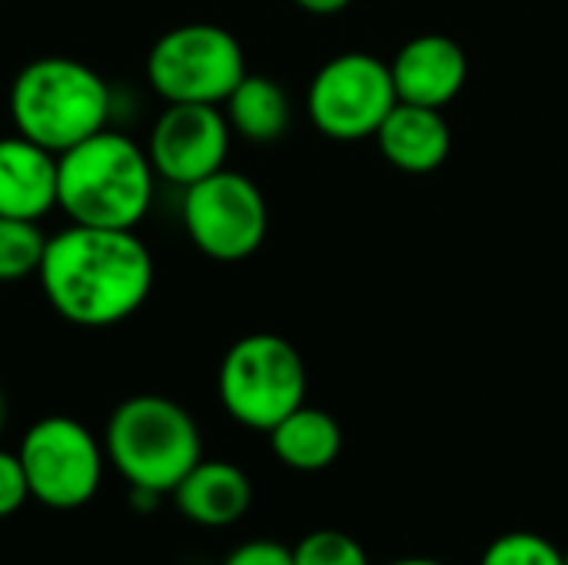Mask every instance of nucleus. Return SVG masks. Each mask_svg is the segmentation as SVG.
<instances>
[{
	"label": "nucleus",
	"mask_w": 568,
	"mask_h": 565,
	"mask_svg": "<svg viewBox=\"0 0 568 565\" xmlns=\"http://www.w3.org/2000/svg\"><path fill=\"white\" fill-rule=\"evenodd\" d=\"M223 565H296L293 546H283L276 539H246L240 543Z\"/></svg>",
	"instance_id": "obj_21"
},
{
	"label": "nucleus",
	"mask_w": 568,
	"mask_h": 565,
	"mask_svg": "<svg viewBox=\"0 0 568 565\" xmlns=\"http://www.w3.org/2000/svg\"><path fill=\"white\" fill-rule=\"evenodd\" d=\"M246 73L243 43L220 23H180L146 53V83L166 103L223 107Z\"/></svg>",
	"instance_id": "obj_6"
},
{
	"label": "nucleus",
	"mask_w": 568,
	"mask_h": 565,
	"mask_svg": "<svg viewBox=\"0 0 568 565\" xmlns=\"http://www.w3.org/2000/svg\"><path fill=\"white\" fill-rule=\"evenodd\" d=\"M27 500H30V490H27L20 456L0 450V519L13 516Z\"/></svg>",
	"instance_id": "obj_20"
},
{
	"label": "nucleus",
	"mask_w": 568,
	"mask_h": 565,
	"mask_svg": "<svg viewBox=\"0 0 568 565\" xmlns=\"http://www.w3.org/2000/svg\"><path fill=\"white\" fill-rule=\"evenodd\" d=\"M300 10H306V13H316V17H329V13H339V10H346L353 0H293Z\"/></svg>",
	"instance_id": "obj_22"
},
{
	"label": "nucleus",
	"mask_w": 568,
	"mask_h": 565,
	"mask_svg": "<svg viewBox=\"0 0 568 565\" xmlns=\"http://www.w3.org/2000/svg\"><path fill=\"white\" fill-rule=\"evenodd\" d=\"M296 565H373L363 543L339 529H316L293 546Z\"/></svg>",
	"instance_id": "obj_19"
},
{
	"label": "nucleus",
	"mask_w": 568,
	"mask_h": 565,
	"mask_svg": "<svg viewBox=\"0 0 568 565\" xmlns=\"http://www.w3.org/2000/svg\"><path fill=\"white\" fill-rule=\"evenodd\" d=\"M37 280L60 320L80 330H106L146 303L156 266L136 230L70 223L47 240Z\"/></svg>",
	"instance_id": "obj_1"
},
{
	"label": "nucleus",
	"mask_w": 568,
	"mask_h": 565,
	"mask_svg": "<svg viewBox=\"0 0 568 565\" xmlns=\"http://www.w3.org/2000/svg\"><path fill=\"white\" fill-rule=\"evenodd\" d=\"M183 226L203 256L216 263H240L266 240V196L250 176L223 167L183 190Z\"/></svg>",
	"instance_id": "obj_9"
},
{
	"label": "nucleus",
	"mask_w": 568,
	"mask_h": 565,
	"mask_svg": "<svg viewBox=\"0 0 568 565\" xmlns=\"http://www.w3.org/2000/svg\"><path fill=\"white\" fill-rule=\"evenodd\" d=\"M273 456L296 473H323L343 453V430L336 416L320 406H296L286 420H280L270 433Z\"/></svg>",
	"instance_id": "obj_15"
},
{
	"label": "nucleus",
	"mask_w": 568,
	"mask_h": 565,
	"mask_svg": "<svg viewBox=\"0 0 568 565\" xmlns=\"http://www.w3.org/2000/svg\"><path fill=\"white\" fill-rule=\"evenodd\" d=\"M20 466L30 500L47 509L87 506L100 483L106 453L100 440L73 416H43L20 440Z\"/></svg>",
	"instance_id": "obj_7"
},
{
	"label": "nucleus",
	"mask_w": 568,
	"mask_h": 565,
	"mask_svg": "<svg viewBox=\"0 0 568 565\" xmlns=\"http://www.w3.org/2000/svg\"><path fill=\"white\" fill-rule=\"evenodd\" d=\"M376 143L396 170L423 176L446 163L453 150V133L443 110L399 100L376 130Z\"/></svg>",
	"instance_id": "obj_14"
},
{
	"label": "nucleus",
	"mask_w": 568,
	"mask_h": 565,
	"mask_svg": "<svg viewBox=\"0 0 568 565\" xmlns=\"http://www.w3.org/2000/svg\"><path fill=\"white\" fill-rule=\"evenodd\" d=\"M306 390L310 376L300 350L276 333H250L236 340L216 376V393L230 420L256 433H270L303 406Z\"/></svg>",
	"instance_id": "obj_5"
},
{
	"label": "nucleus",
	"mask_w": 568,
	"mask_h": 565,
	"mask_svg": "<svg viewBox=\"0 0 568 565\" xmlns=\"http://www.w3.org/2000/svg\"><path fill=\"white\" fill-rule=\"evenodd\" d=\"M389 70L403 103L443 110L463 93L469 80V57L463 43L446 33H419L399 47Z\"/></svg>",
	"instance_id": "obj_11"
},
{
	"label": "nucleus",
	"mask_w": 568,
	"mask_h": 565,
	"mask_svg": "<svg viewBox=\"0 0 568 565\" xmlns=\"http://www.w3.org/2000/svg\"><path fill=\"white\" fill-rule=\"evenodd\" d=\"M7 107L20 137L47 147L50 153H63L106 130L113 93L90 63L53 53L17 70Z\"/></svg>",
	"instance_id": "obj_3"
},
{
	"label": "nucleus",
	"mask_w": 568,
	"mask_h": 565,
	"mask_svg": "<svg viewBox=\"0 0 568 565\" xmlns=\"http://www.w3.org/2000/svg\"><path fill=\"white\" fill-rule=\"evenodd\" d=\"M479 565H566L562 563V549L529 529H516L506 533L499 539H493L483 553Z\"/></svg>",
	"instance_id": "obj_18"
},
{
	"label": "nucleus",
	"mask_w": 568,
	"mask_h": 565,
	"mask_svg": "<svg viewBox=\"0 0 568 565\" xmlns=\"http://www.w3.org/2000/svg\"><path fill=\"white\" fill-rule=\"evenodd\" d=\"M3 423H7V403H3V393H0V436H3Z\"/></svg>",
	"instance_id": "obj_24"
},
{
	"label": "nucleus",
	"mask_w": 568,
	"mask_h": 565,
	"mask_svg": "<svg viewBox=\"0 0 568 565\" xmlns=\"http://www.w3.org/2000/svg\"><path fill=\"white\" fill-rule=\"evenodd\" d=\"M233 127L213 103H166L156 117L146 157L160 180L173 186H193L226 167Z\"/></svg>",
	"instance_id": "obj_10"
},
{
	"label": "nucleus",
	"mask_w": 568,
	"mask_h": 565,
	"mask_svg": "<svg viewBox=\"0 0 568 565\" xmlns=\"http://www.w3.org/2000/svg\"><path fill=\"white\" fill-rule=\"evenodd\" d=\"M103 453L130 490L170 496L203 460V436L176 400L140 393L110 413Z\"/></svg>",
	"instance_id": "obj_4"
},
{
	"label": "nucleus",
	"mask_w": 568,
	"mask_h": 565,
	"mask_svg": "<svg viewBox=\"0 0 568 565\" xmlns=\"http://www.w3.org/2000/svg\"><path fill=\"white\" fill-rule=\"evenodd\" d=\"M156 170L146 147L116 130H100L57 153V210L70 223L136 230L153 203Z\"/></svg>",
	"instance_id": "obj_2"
},
{
	"label": "nucleus",
	"mask_w": 568,
	"mask_h": 565,
	"mask_svg": "<svg viewBox=\"0 0 568 565\" xmlns=\"http://www.w3.org/2000/svg\"><path fill=\"white\" fill-rule=\"evenodd\" d=\"M396 103L399 97L389 63L366 50L326 60L306 90V113L313 127L339 143L376 137Z\"/></svg>",
	"instance_id": "obj_8"
},
{
	"label": "nucleus",
	"mask_w": 568,
	"mask_h": 565,
	"mask_svg": "<svg viewBox=\"0 0 568 565\" xmlns=\"http://www.w3.org/2000/svg\"><path fill=\"white\" fill-rule=\"evenodd\" d=\"M233 133L250 143H276L293 120L286 90L266 73H246L223 103Z\"/></svg>",
	"instance_id": "obj_16"
},
{
	"label": "nucleus",
	"mask_w": 568,
	"mask_h": 565,
	"mask_svg": "<svg viewBox=\"0 0 568 565\" xmlns=\"http://www.w3.org/2000/svg\"><path fill=\"white\" fill-rule=\"evenodd\" d=\"M57 210V153L13 133L0 137V216L43 220Z\"/></svg>",
	"instance_id": "obj_12"
},
{
	"label": "nucleus",
	"mask_w": 568,
	"mask_h": 565,
	"mask_svg": "<svg viewBox=\"0 0 568 565\" xmlns=\"http://www.w3.org/2000/svg\"><path fill=\"white\" fill-rule=\"evenodd\" d=\"M0 3H3V0H0Z\"/></svg>",
	"instance_id": "obj_26"
},
{
	"label": "nucleus",
	"mask_w": 568,
	"mask_h": 565,
	"mask_svg": "<svg viewBox=\"0 0 568 565\" xmlns=\"http://www.w3.org/2000/svg\"><path fill=\"white\" fill-rule=\"evenodd\" d=\"M562 563L568 565V549H562Z\"/></svg>",
	"instance_id": "obj_25"
},
{
	"label": "nucleus",
	"mask_w": 568,
	"mask_h": 565,
	"mask_svg": "<svg viewBox=\"0 0 568 565\" xmlns=\"http://www.w3.org/2000/svg\"><path fill=\"white\" fill-rule=\"evenodd\" d=\"M176 509L203 529H226L253 506L250 476L226 460H200L170 493Z\"/></svg>",
	"instance_id": "obj_13"
},
{
	"label": "nucleus",
	"mask_w": 568,
	"mask_h": 565,
	"mask_svg": "<svg viewBox=\"0 0 568 565\" xmlns=\"http://www.w3.org/2000/svg\"><path fill=\"white\" fill-rule=\"evenodd\" d=\"M47 240L37 220L0 216V283H17L40 273Z\"/></svg>",
	"instance_id": "obj_17"
},
{
	"label": "nucleus",
	"mask_w": 568,
	"mask_h": 565,
	"mask_svg": "<svg viewBox=\"0 0 568 565\" xmlns=\"http://www.w3.org/2000/svg\"><path fill=\"white\" fill-rule=\"evenodd\" d=\"M386 565H446V563L429 559V556H403V559H393V563H386Z\"/></svg>",
	"instance_id": "obj_23"
}]
</instances>
